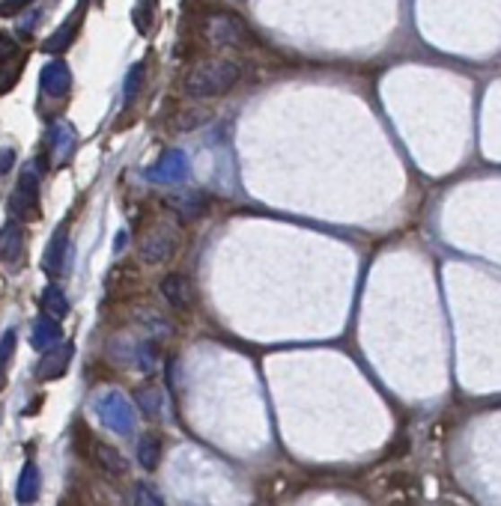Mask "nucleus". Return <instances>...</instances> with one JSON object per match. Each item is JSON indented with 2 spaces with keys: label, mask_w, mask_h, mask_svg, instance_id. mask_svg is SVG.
<instances>
[{
  "label": "nucleus",
  "mask_w": 501,
  "mask_h": 506,
  "mask_svg": "<svg viewBox=\"0 0 501 506\" xmlns=\"http://www.w3.org/2000/svg\"><path fill=\"white\" fill-rule=\"evenodd\" d=\"M33 4V0H0V15L4 18H13L18 13H24V6Z\"/></svg>",
  "instance_id": "nucleus-23"
},
{
  "label": "nucleus",
  "mask_w": 501,
  "mask_h": 506,
  "mask_svg": "<svg viewBox=\"0 0 501 506\" xmlns=\"http://www.w3.org/2000/svg\"><path fill=\"white\" fill-rule=\"evenodd\" d=\"M176 230L171 227H155L150 236L144 239V245H141V262H146V266H164L167 259L173 257L176 253Z\"/></svg>",
  "instance_id": "nucleus-4"
},
{
  "label": "nucleus",
  "mask_w": 501,
  "mask_h": 506,
  "mask_svg": "<svg viewBox=\"0 0 501 506\" xmlns=\"http://www.w3.org/2000/svg\"><path fill=\"white\" fill-rule=\"evenodd\" d=\"M60 343H63V327H60L57 318H51V316L36 318L33 327H31V345L33 349L51 352V349H57Z\"/></svg>",
  "instance_id": "nucleus-11"
},
{
  "label": "nucleus",
  "mask_w": 501,
  "mask_h": 506,
  "mask_svg": "<svg viewBox=\"0 0 501 506\" xmlns=\"http://www.w3.org/2000/svg\"><path fill=\"white\" fill-rule=\"evenodd\" d=\"M155 6H159V0H137V6H135V27L141 33H150L153 18H155Z\"/></svg>",
  "instance_id": "nucleus-19"
},
{
  "label": "nucleus",
  "mask_w": 501,
  "mask_h": 506,
  "mask_svg": "<svg viewBox=\"0 0 501 506\" xmlns=\"http://www.w3.org/2000/svg\"><path fill=\"white\" fill-rule=\"evenodd\" d=\"M72 358H75V345L72 343H60L57 349L45 352L40 367H36V376H40V381H57L69 372L72 367Z\"/></svg>",
  "instance_id": "nucleus-9"
},
{
  "label": "nucleus",
  "mask_w": 501,
  "mask_h": 506,
  "mask_svg": "<svg viewBox=\"0 0 501 506\" xmlns=\"http://www.w3.org/2000/svg\"><path fill=\"white\" fill-rule=\"evenodd\" d=\"M150 176L153 182H180L182 176H185V158H182V153H167V155H162V161L155 164V167H150Z\"/></svg>",
  "instance_id": "nucleus-13"
},
{
  "label": "nucleus",
  "mask_w": 501,
  "mask_h": 506,
  "mask_svg": "<svg viewBox=\"0 0 501 506\" xmlns=\"http://www.w3.org/2000/svg\"><path fill=\"white\" fill-rule=\"evenodd\" d=\"M75 140H78V135H75V126H72V123H57L51 128V149H54V155H57L60 161L72 155Z\"/></svg>",
  "instance_id": "nucleus-15"
},
{
  "label": "nucleus",
  "mask_w": 501,
  "mask_h": 506,
  "mask_svg": "<svg viewBox=\"0 0 501 506\" xmlns=\"http://www.w3.org/2000/svg\"><path fill=\"white\" fill-rule=\"evenodd\" d=\"M40 83H42V92L48 99H66L72 92V69L66 65V60L45 63L42 72H40Z\"/></svg>",
  "instance_id": "nucleus-7"
},
{
  "label": "nucleus",
  "mask_w": 501,
  "mask_h": 506,
  "mask_svg": "<svg viewBox=\"0 0 501 506\" xmlns=\"http://www.w3.org/2000/svg\"><path fill=\"white\" fill-rule=\"evenodd\" d=\"M13 161H15V153H13V149H0V176H4L9 167H13Z\"/></svg>",
  "instance_id": "nucleus-24"
},
{
  "label": "nucleus",
  "mask_w": 501,
  "mask_h": 506,
  "mask_svg": "<svg viewBox=\"0 0 501 506\" xmlns=\"http://www.w3.org/2000/svg\"><path fill=\"white\" fill-rule=\"evenodd\" d=\"M159 292L167 304L173 307V310H189V307L194 304V286L191 280L180 275V271H171V275H164L159 280Z\"/></svg>",
  "instance_id": "nucleus-8"
},
{
  "label": "nucleus",
  "mask_w": 501,
  "mask_h": 506,
  "mask_svg": "<svg viewBox=\"0 0 501 506\" xmlns=\"http://www.w3.org/2000/svg\"><path fill=\"white\" fill-rule=\"evenodd\" d=\"M42 307H45V313H48L51 318H57V322L69 316V298H66V292H63L60 286H54V284L45 289Z\"/></svg>",
  "instance_id": "nucleus-17"
},
{
  "label": "nucleus",
  "mask_w": 501,
  "mask_h": 506,
  "mask_svg": "<svg viewBox=\"0 0 501 506\" xmlns=\"http://www.w3.org/2000/svg\"><path fill=\"white\" fill-rule=\"evenodd\" d=\"M15 345H18V331L15 327H9V331L0 336V376L9 370V363L15 358Z\"/></svg>",
  "instance_id": "nucleus-20"
},
{
  "label": "nucleus",
  "mask_w": 501,
  "mask_h": 506,
  "mask_svg": "<svg viewBox=\"0 0 501 506\" xmlns=\"http://www.w3.org/2000/svg\"><path fill=\"white\" fill-rule=\"evenodd\" d=\"M132 503L135 506H164L162 494L153 489L150 483H137L135 492H132Z\"/></svg>",
  "instance_id": "nucleus-21"
},
{
  "label": "nucleus",
  "mask_w": 501,
  "mask_h": 506,
  "mask_svg": "<svg viewBox=\"0 0 501 506\" xmlns=\"http://www.w3.org/2000/svg\"><path fill=\"white\" fill-rule=\"evenodd\" d=\"M92 458H96V462L105 467L108 474H114V476H119V474H126V458L117 453L114 447L110 444H101V441H96L92 444Z\"/></svg>",
  "instance_id": "nucleus-16"
},
{
  "label": "nucleus",
  "mask_w": 501,
  "mask_h": 506,
  "mask_svg": "<svg viewBox=\"0 0 501 506\" xmlns=\"http://www.w3.org/2000/svg\"><path fill=\"white\" fill-rule=\"evenodd\" d=\"M87 4H90V0H81V4L75 6V13H72L66 22H63L57 31L48 36V39H45V45H42L45 54H63L66 48H72V42H75L78 33H81V24H84V13H87Z\"/></svg>",
  "instance_id": "nucleus-6"
},
{
  "label": "nucleus",
  "mask_w": 501,
  "mask_h": 506,
  "mask_svg": "<svg viewBox=\"0 0 501 506\" xmlns=\"http://www.w3.org/2000/svg\"><path fill=\"white\" fill-rule=\"evenodd\" d=\"M144 78H146V65L144 63H137V65H132V69H128L126 83H123V101H126V105H132L135 96L141 92Z\"/></svg>",
  "instance_id": "nucleus-18"
},
{
  "label": "nucleus",
  "mask_w": 501,
  "mask_h": 506,
  "mask_svg": "<svg viewBox=\"0 0 501 506\" xmlns=\"http://www.w3.org/2000/svg\"><path fill=\"white\" fill-rule=\"evenodd\" d=\"M242 78V65L236 60H212L200 63L189 78H185V92L194 99H212L221 92L233 90Z\"/></svg>",
  "instance_id": "nucleus-1"
},
{
  "label": "nucleus",
  "mask_w": 501,
  "mask_h": 506,
  "mask_svg": "<svg viewBox=\"0 0 501 506\" xmlns=\"http://www.w3.org/2000/svg\"><path fill=\"white\" fill-rule=\"evenodd\" d=\"M162 449H164L162 438L155 432H146L141 441H137V465H141L144 471H155L162 462Z\"/></svg>",
  "instance_id": "nucleus-14"
},
{
  "label": "nucleus",
  "mask_w": 501,
  "mask_h": 506,
  "mask_svg": "<svg viewBox=\"0 0 501 506\" xmlns=\"http://www.w3.org/2000/svg\"><path fill=\"white\" fill-rule=\"evenodd\" d=\"M9 214L13 221H40V170L31 164L24 167L13 196H9Z\"/></svg>",
  "instance_id": "nucleus-3"
},
{
  "label": "nucleus",
  "mask_w": 501,
  "mask_h": 506,
  "mask_svg": "<svg viewBox=\"0 0 501 506\" xmlns=\"http://www.w3.org/2000/svg\"><path fill=\"white\" fill-rule=\"evenodd\" d=\"M40 492H42V471L36 462H27L22 467V474H18V485H15V501L27 506V503H36L40 501Z\"/></svg>",
  "instance_id": "nucleus-12"
},
{
  "label": "nucleus",
  "mask_w": 501,
  "mask_h": 506,
  "mask_svg": "<svg viewBox=\"0 0 501 506\" xmlns=\"http://www.w3.org/2000/svg\"><path fill=\"white\" fill-rule=\"evenodd\" d=\"M173 205L185 214V218H198V214H203V209H207V200H203L200 194H189L185 200H176Z\"/></svg>",
  "instance_id": "nucleus-22"
},
{
  "label": "nucleus",
  "mask_w": 501,
  "mask_h": 506,
  "mask_svg": "<svg viewBox=\"0 0 501 506\" xmlns=\"http://www.w3.org/2000/svg\"><path fill=\"white\" fill-rule=\"evenodd\" d=\"M96 414L101 420V426L110 429V432H117V435H132L135 426H137L135 406L119 390L101 393L99 402H96Z\"/></svg>",
  "instance_id": "nucleus-2"
},
{
  "label": "nucleus",
  "mask_w": 501,
  "mask_h": 506,
  "mask_svg": "<svg viewBox=\"0 0 501 506\" xmlns=\"http://www.w3.org/2000/svg\"><path fill=\"white\" fill-rule=\"evenodd\" d=\"M24 253H27V239L18 221H6L0 230V259L6 262L9 271H18L24 266Z\"/></svg>",
  "instance_id": "nucleus-5"
},
{
  "label": "nucleus",
  "mask_w": 501,
  "mask_h": 506,
  "mask_svg": "<svg viewBox=\"0 0 501 506\" xmlns=\"http://www.w3.org/2000/svg\"><path fill=\"white\" fill-rule=\"evenodd\" d=\"M66 257H69V227H66V223H60V227L54 230L48 248H45L42 271H45V275H51V277H57L63 271V266H66Z\"/></svg>",
  "instance_id": "nucleus-10"
},
{
  "label": "nucleus",
  "mask_w": 501,
  "mask_h": 506,
  "mask_svg": "<svg viewBox=\"0 0 501 506\" xmlns=\"http://www.w3.org/2000/svg\"><path fill=\"white\" fill-rule=\"evenodd\" d=\"M96 4H101V0H96Z\"/></svg>",
  "instance_id": "nucleus-25"
}]
</instances>
